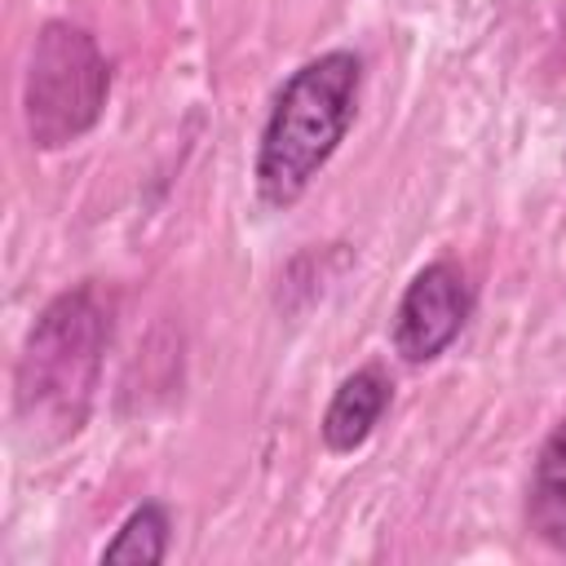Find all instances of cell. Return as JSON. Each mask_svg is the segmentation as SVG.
<instances>
[{"label":"cell","instance_id":"3","mask_svg":"<svg viewBox=\"0 0 566 566\" xmlns=\"http://www.w3.org/2000/svg\"><path fill=\"white\" fill-rule=\"evenodd\" d=\"M106 93L111 66L97 40L75 22H44L22 75V124L31 146L57 150L80 142L102 119Z\"/></svg>","mask_w":566,"mask_h":566},{"label":"cell","instance_id":"2","mask_svg":"<svg viewBox=\"0 0 566 566\" xmlns=\"http://www.w3.org/2000/svg\"><path fill=\"white\" fill-rule=\"evenodd\" d=\"M358 84L363 62L349 49L318 53L287 75L256 146V195L270 208H292L336 155L358 111Z\"/></svg>","mask_w":566,"mask_h":566},{"label":"cell","instance_id":"5","mask_svg":"<svg viewBox=\"0 0 566 566\" xmlns=\"http://www.w3.org/2000/svg\"><path fill=\"white\" fill-rule=\"evenodd\" d=\"M389 376L380 371V367H358V371H349L340 385H336V394H332V402H327V411H323V442H327V451H354V447H363L367 438H371V429L380 424V416H385V407H389Z\"/></svg>","mask_w":566,"mask_h":566},{"label":"cell","instance_id":"6","mask_svg":"<svg viewBox=\"0 0 566 566\" xmlns=\"http://www.w3.org/2000/svg\"><path fill=\"white\" fill-rule=\"evenodd\" d=\"M526 522L548 548L566 553V420H557L539 447L531 500H526Z\"/></svg>","mask_w":566,"mask_h":566},{"label":"cell","instance_id":"4","mask_svg":"<svg viewBox=\"0 0 566 566\" xmlns=\"http://www.w3.org/2000/svg\"><path fill=\"white\" fill-rule=\"evenodd\" d=\"M473 287L455 261H429L394 310V349L402 363H433L469 323Z\"/></svg>","mask_w":566,"mask_h":566},{"label":"cell","instance_id":"7","mask_svg":"<svg viewBox=\"0 0 566 566\" xmlns=\"http://www.w3.org/2000/svg\"><path fill=\"white\" fill-rule=\"evenodd\" d=\"M168 513H164V504H137L128 517H124V526L115 531V539L102 548V562H128V566H159L164 557H168Z\"/></svg>","mask_w":566,"mask_h":566},{"label":"cell","instance_id":"1","mask_svg":"<svg viewBox=\"0 0 566 566\" xmlns=\"http://www.w3.org/2000/svg\"><path fill=\"white\" fill-rule=\"evenodd\" d=\"M106 340L111 305L97 283H80L40 310L13 367V429L27 451H53L84 429Z\"/></svg>","mask_w":566,"mask_h":566}]
</instances>
